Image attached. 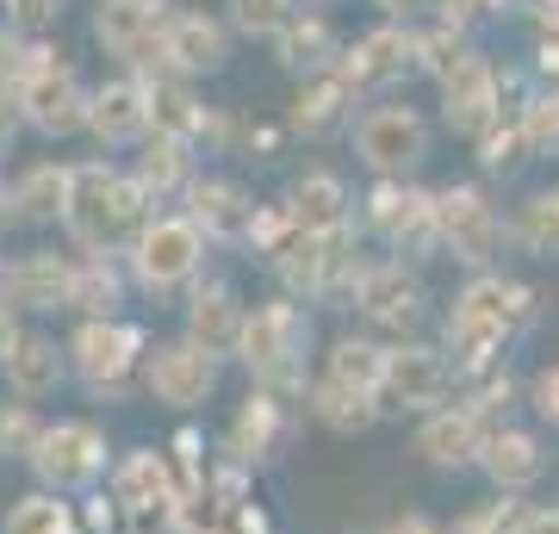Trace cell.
Wrapping results in <instances>:
<instances>
[{
	"label": "cell",
	"mask_w": 559,
	"mask_h": 534,
	"mask_svg": "<svg viewBox=\"0 0 559 534\" xmlns=\"http://www.w3.org/2000/svg\"><path fill=\"white\" fill-rule=\"evenodd\" d=\"M336 75L348 81V94L355 99L399 87L404 75H417V32L399 25V20H380L373 32H360V38L336 57Z\"/></svg>",
	"instance_id": "obj_15"
},
{
	"label": "cell",
	"mask_w": 559,
	"mask_h": 534,
	"mask_svg": "<svg viewBox=\"0 0 559 534\" xmlns=\"http://www.w3.org/2000/svg\"><path fill=\"white\" fill-rule=\"evenodd\" d=\"M156 218V205L138 180L112 162H69V205L62 230L75 242V256H124V242Z\"/></svg>",
	"instance_id": "obj_2"
},
{
	"label": "cell",
	"mask_w": 559,
	"mask_h": 534,
	"mask_svg": "<svg viewBox=\"0 0 559 534\" xmlns=\"http://www.w3.org/2000/svg\"><path fill=\"white\" fill-rule=\"evenodd\" d=\"M491 485H498V497H522L535 491L540 473H547V454H540V441L528 436V429H516V423H498V429H485L479 441V460H473Z\"/></svg>",
	"instance_id": "obj_22"
},
{
	"label": "cell",
	"mask_w": 559,
	"mask_h": 534,
	"mask_svg": "<svg viewBox=\"0 0 559 534\" xmlns=\"http://www.w3.org/2000/svg\"><path fill=\"white\" fill-rule=\"evenodd\" d=\"M143 94H150V131L156 138H180V143H193V150L224 138V119L193 94V81L156 75V81H143Z\"/></svg>",
	"instance_id": "obj_20"
},
{
	"label": "cell",
	"mask_w": 559,
	"mask_h": 534,
	"mask_svg": "<svg viewBox=\"0 0 559 534\" xmlns=\"http://www.w3.org/2000/svg\"><path fill=\"white\" fill-rule=\"evenodd\" d=\"M342 305L360 311L373 330H392L399 342H411V330H417L423 311H429V293H423V280L411 274L404 261H360L355 286H348Z\"/></svg>",
	"instance_id": "obj_13"
},
{
	"label": "cell",
	"mask_w": 559,
	"mask_h": 534,
	"mask_svg": "<svg viewBox=\"0 0 559 534\" xmlns=\"http://www.w3.org/2000/svg\"><path fill=\"white\" fill-rule=\"evenodd\" d=\"M180 218L193 224L205 237V249L212 242H230V249H242V230H249V212H255V199L242 193L237 180H218V175H193V187L180 193Z\"/></svg>",
	"instance_id": "obj_21"
},
{
	"label": "cell",
	"mask_w": 559,
	"mask_h": 534,
	"mask_svg": "<svg viewBox=\"0 0 559 534\" xmlns=\"http://www.w3.org/2000/svg\"><path fill=\"white\" fill-rule=\"evenodd\" d=\"M535 75L547 81V87H559V38H540L535 44Z\"/></svg>",
	"instance_id": "obj_50"
},
{
	"label": "cell",
	"mask_w": 559,
	"mask_h": 534,
	"mask_svg": "<svg viewBox=\"0 0 559 534\" xmlns=\"http://www.w3.org/2000/svg\"><path fill=\"white\" fill-rule=\"evenodd\" d=\"M473 57H479L473 32H454V25H429V32H417V75H429L436 87L441 81H454Z\"/></svg>",
	"instance_id": "obj_36"
},
{
	"label": "cell",
	"mask_w": 559,
	"mask_h": 534,
	"mask_svg": "<svg viewBox=\"0 0 559 534\" xmlns=\"http://www.w3.org/2000/svg\"><path fill=\"white\" fill-rule=\"evenodd\" d=\"M0 7H7V25H13L20 38H44V32L62 20L69 0H0Z\"/></svg>",
	"instance_id": "obj_46"
},
{
	"label": "cell",
	"mask_w": 559,
	"mask_h": 534,
	"mask_svg": "<svg viewBox=\"0 0 559 534\" xmlns=\"http://www.w3.org/2000/svg\"><path fill=\"white\" fill-rule=\"evenodd\" d=\"M20 50H25V38L13 32V25H0V75H13V69H20Z\"/></svg>",
	"instance_id": "obj_53"
},
{
	"label": "cell",
	"mask_w": 559,
	"mask_h": 534,
	"mask_svg": "<svg viewBox=\"0 0 559 534\" xmlns=\"http://www.w3.org/2000/svg\"><path fill=\"white\" fill-rule=\"evenodd\" d=\"M380 534H448V529H436L429 515H417V510H411V515H392V522H385Z\"/></svg>",
	"instance_id": "obj_52"
},
{
	"label": "cell",
	"mask_w": 559,
	"mask_h": 534,
	"mask_svg": "<svg viewBox=\"0 0 559 534\" xmlns=\"http://www.w3.org/2000/svg\"><path fill=\"white\" fill-rule=\"evenodd\" d=\"M535 20H540V38H559V0H540Z\"/></svg>",
	"instance_id": "obj_55"
},
{
	"label": "cell",
	"mask_w": 559,
	"mask_h": 534,
	"mask_svg": "<svg viewBox=\"0 0 559 534\" xmlns=\"http://www.w3.org/2000/svg\"><path fill=\"white\" fill-rule=\"evenodd\" d=\"M280 143H286L280 124H255V131H249V150H261V156H280Z\"/></svg>",
	"instance_id": "obj_54"
},
{
	"label": "cell",
	"mask_w": 559,
	"mask_h": 534,
	"mask_svg": "<svg viewBox=\"0 0 559 534\" xmlns=\"http://www.w3.org/2000/svg\"><path fill=\"white\" fill-rule=\"evenodd\" d=\"M44 441V416L38 404H0V460H32Z\"/></svg>",
	"instance_id": "obj_41"
},
{
	"label": "cell",
	"mask_w": 559,
	"mask_h": 534,
	"mask_svg": "<svg viewBox=\"0 0 559 534\" xmlns=\"http://www.w3.org/2000/svg\"><path fill=\"white\" fill-rule=\"evenodd\" d=\"M0 534H81V529H75V510H69L62 497L32 491V497H20V503L7 510V529Z\"/></svg>",
	"instance_id": "obj_38"
},
{
	"label": "cell",
	"mask_w": 559,
	"mask_h": 534,
	"mask_svg": "<svg viewBox=\"0 0 559 534\" xmlns=\"http://www.w3.org/2000/svg\"><path fill=\"white\" fill-rule=\"evenodd\" d=\"M293 237H299V230L286 218V205H255V212H249V230H242V249H255V256L274 261Z\"/></svg>",
	"instance_id": "obj_42"
},
{
	"label": "cell",
	"mask_w": 559,
	"mask_h": 534,
	"mask_svg": "<svg viewBox=\"0 0 559 534\" xmlns=\"http://www.w3.org/2000/svg\"><path fill=\"white\" fill-rule=\"evenodd\" d=\"M510 237H516L528 256H559V193H528L522 199Z\"/></svg>",
	"instance_id": "obj_37"
},
{
	"label": "cell",
	"mask_w": 559,
	"mask_h": 534,
	"mask_svg": "<svg viewBox=\"0 0 559 534\" xmlns=\"http://www.w3.org/2000/svg\"><path fill=\"white\" fill-rule=\"evenodd\" d=\"M274 57H280V69L286 75H323V69H336V57H342V38H336V25L323 20L318 7H299L293 20L274 32Z\"/></svg>",
	"instance_id": "obj_28"
},
{
	"label": "cell",
	"mask_w": 559,
	"mask_h": 534,
	"mask_svg": "<svg viewBox=\"0 0 559 534\" xmlns=\"http://www.w3.org/2000/svg\"><path fill=\"white\" fill-rule=\"evenodd\" d=\"M436 249H448L466 274H491L503 249V218L485 187H473V180L436 187Z\"/></svg>",
	"instance_id": "obj_6"
},
{
	"label": "cell",
	"mask_w": 559,
	"mask_h": 534,
	"mask_svg": "<svg viewBox=\"0 0 559 534\" xmlns=\"http://www.w3.org/2000/svg\"><path fill=\"white\" fill-rule=\"evenodd\" d=\"M522 143H528V156H559V87H540V94L522 99Z\"/></svg>",
	"instance_id": "obj_39"
},
{
	"label": "cell",
	"mask_w": 559,
	"mask_h": 534,
	"mask_svg": "<svg viewBox=\"0 0 559 534\" xmlns=\"http://www.w3.org/2000/svg\"><path fill=\"white\" fill-rule=\"evenodd\" d=\"M0 373H7V392L20 397V404H44V397H57V385L69 379V360H62V348L44 336V330H20L13 355L0 360Z\"/></svg>",
	"instance_id": "obj_27"
},
{
	"label": "cell",
	"mask_w": 559,
	"mask_h": 534,
	"mask_svg": "<svg viewBox=\"0 0 559 534\" xmlns=\"http://www.w3.org/2000/svg\"><path fill=\"white\" fill-rule=\"evenodd\" d=\"M454 392V367L436 342H385V373H380V411H441Z\"/></svg>",
	"instance_id": "obj_14"
},
{
	"label": "cell",
	"mask_w": 559,
	"mask_h": 534,
	"mask_svg": "<svg viewBox=\"0 0 559 534\" xmlns=\"http://www.w3.org/2000/svg\"><path fill=\"white\" fill-rule=\"evenodd\" d=\"M436 25H454V32H473V20L485 13V0H436Z\"/></svg>",
	"instance_id": "obj_48"
},
{
	"label": "cell",
	"mask_w": 559,
	"mask_h": 534,
	"mask_svg": "<svg viewBox=\"0 0 559 534\" xmlns=\"http://www.w3.org/2000/svg\"><path fill=\"white\" fill-rule=\"evenodd\" d=\"M69 274H75V256H57V249H32L7 268V298L13 311H69Z\"/></svg>",
	"instance_id": "obj_26"
},
{
	"label": "cell",
	"mask_w": 559,
	"mask_h": 534,
	"mask_svg": "<svg viewBox=\"0 0 559 534\" xmlns=\"http://www.w3.org/2000/svg\"><path fill=\"white\" fill-rule=\"evenodd\" d=\"M162 491H168V466H162V454H156V448H138V454L119 466V503L150 510Z\"/></svg>",
	"instance_id": "obj_40"
},
{
	"label": "cell",
	"mask_w": 559,
	"mask_h": 534,
	"mask_svg": "<svg viewBox=\"0 0 559 534\" xmlns=\"http://www.w3.org/2000/svg\"><path fill=\"white\" fill-rule=\"evenodd\" d=\"M162 57H168V75H180V81L218 75L224 62H230V25L212 20V13H193V7H168Z\"/></svg>",
	"instance_id": "obj_18"
},
{
	"label": "cell",
	"mask_w": 559,
	"mask_h": 534,
	"mask_svg": "<svg viewBox=\"0 0 559 534\" xmlns=\"http://www.w3.org/2000/svg\"><path fill=\"white\" fill-rule=\"evenodd\" d=\"M13 94H20V124L38 138H75L81 112H87V81L75 62H62L44 38H25L20 69H13Z\"/></svg>",
	"instance_id": "obj_4"
},
{
	"label": "cell",
	"mask_w": 559,
	"mask_h": 534,
	"mask_svg": "<svg viewBox=\"0 0 559 534\" xmlns=\"http://www.w3.org/2000/svg\"><path fill=\"white\" fill-rule=\"evenodd\" d=\"M305 348H311V317L299 298H261L255 311H242L237 360L255 373V392H305Z\"/></svg>",
	"instance_id": "obj_3"
},
{
	"label": "cell",
	"mask_w": 559,
	"mask_h": 534,
	"mask_svg": "<svg viewBox=\"0 0 559 534\" xmlns=\"http://www.w3.org/2000/svg\"><path fill=\"white\" fill-rule=\"evenodd\" d=\"M305 404H311V416H318L330 436H360V429H373V423L385 416L373 392H355V385H330V379H318V385L305 392Z\"/></svg>",
	"instance_id": "obj_34"
},
{
	"label": "cell",
	"mask_w": 559,
	"mask_h": 534,
	"mask_svg": "<svg viewBox=\"0 0 559 534\" xmlns=\"http://www.w3.org/2000/svg\"><path fill=\"white\" fill-rule=\"evenodd\" d=\"M348 187H342V175H330V168H305L299 180H293V193H286V218H293V230L299 237H318V230H342L348 224Z\"/></svg>",
	"instance_id": "obj_30"
},
{
	"label": "cell",
	"mask_w": 559,
	"mask_h": 534,
	"mask_svg": "<svg viewBox=\"0 0 559 534\" xmlns=\"http://www.w3.org/2000/svg\"><path fill=\"white\" fill-rule=\"evenodd\" d=\"M355 119V94H348V81L336 69H323V75H305L299 94H293V112H286V131H299V138H330L342 124Z\"/></svg>",
	"instance_id": "obj_29"
},
{
	"label": "cell",
	"mask_w": 559,
	"mask_h": 534,
	"mask_svg": "<svg viewBox=\"0 0 559 534\" xmlns=\"http://www.w3.org/2000/svg\"><path fill=\"white\" fill-rule=\"evenodd\" d=\"M124 175L150 193V205H168V199H180L187 187H193V175H200V150L180 143V138H156V131H150V138L138 143V162H131Z\"/></svg>",
	"instance_id": "obj_25"
},
{
	"label": "cell",
	"mask_w": 559,
	"mask_h": 534,
	"mask_svg": "<svg viewBox=\"0 0 559 534\" xmlns=\"http://www.w3.org/2000/svg\"><path fill=\"white\" fill-rule=\"evenodd\" d=\"M528 156V143H522V124H516V112H503L491 131L479 138V162L498 175V168H516V162Z\"/></svg>",
	"instance_id": "obj_44"
},
{
	"label": "cell",
	"mask_w": 559,
	"mask_h": 534,
	"mask_svg": "<svg viewBox=\"0 0 559 534\" xmlns=\"http://www.w3.org/2000/svg\"><path fill=\"white\" fill-rule=\"evenodd\" d=\"M124 286H131V274L119 268V256H75V274H69V311L75 317H119Z\"/></svg>",
	"instance_id": "obj_31"
},
{
	"label": "cell",
	"mask_w": 559,
	"mask_h": 534,
	"mask_svg": "<svg viewBox=\"0 0 559 534\" xmlns=\"http://www.w3.org/2000/svg\"><path fill=\"white\" fill-rule=\"evenodd\" d=\"M13 224V199H7V180H0V230Z\"/></svg>",
	"instance_id": "obj_58"
},
{
	"label": "cell",
	"mask_w": 559,
	"mask_h": 534,
	"mask_svg": "<svg viewBox=\"0 0 559 534\" xmlns=\"http://www.w3.org/2000/svg\"><path fill=\"white\" fill-rule=\"evenodd\" d=\"M237 336H242V298L230 293L224 280L193 286V298H187V342L205 348V355L224 367V360L237 355Z\"/></svg>",
	"instance_id": "obj_24"
},
{
	"label": "cell",
	"mask_w": 559,
	"mask_h": 534,
	"mask_svg": "<svg viewBox=\"0 0 559 534\" xmlns=\"http://www.w3.org/2000/svg\"><path fill=\"white\" fill-rule=\"evenodd\" d=\"M355 268H360L355 224L318 230V237H293L274 256V274H280V286H286V298H348Z\"/></svg>",
	"instance_id": "obj_8"
},
{
	"label": "cell",
	"mask_w": 559,
	"mask_h": 534,
	"mask_svg": "<svg viewBox=\"0 0 559 534\" xmlns=\"http://www.w3.org/2000/svg\"><path fill=\"white\" fill-rule=\"evenodd\" d=\"M528 404H535L540 423H554V429H559V360L535 373V385H528Z\"/></svg>",
	"instance_id": "obj_47"
},
{
	"label": "cell",
	"mask_w": 559,
	"mask_h": 534,
	"mask_svg": "<svg viewBox=\"0 0 559 534\" xmlns=\"http://www.w3.org/2000/svg\"><path fill=\"white\" fill-rule=\"evenodd\" d=\"M106 454H112V448H106L100 423H87V416H62V423H44L38 454L25 460V466L38 473V485L50 497H75V491H87V485H100Z\"/></svg>",
	"instance_id": "obj_11"
},
{
	"label": "cell",
	"mask_w": 559,
	"mask_h": 534,
	"mask_svg": "<svg viewBox=\"0 0 559 534\" xmlns=\"http://www.w3.org/2000/svg\"><path fill=\"white\" fill-rule=\"evenodd\" d=\"M81 131L100 143V150H124V143L150 138V94L143 81L112 75L100 87H87V112H81Z\"/></svg>",
	"instance_id": "obj_17"
},
{
	"label": "cell",
	"mask_w": 559,
	"mask_h": 534,
	"mask_svg": "<svg viewBox=\"0 0 559 534\" xmlns=\"http://www.w3.org/2000/svg\"><path fill=\"white\" fill-rule=\"evenodd\" d=\"M373 7H380L385 20H399V25H404V13H411V7H417V0H373Z\"/></svg>",
	"instance_id": "obj_56"
},
{
	"label": "cell",
	"mask_w": 559,
	"mask_h": 534,
	"mask_svg": "<svg viewBox=\"0 0 559 534\" xmlns=\"http://www.w3.org/2000/svg\"><path fill=\"white\" fill-rule=\"evenodd\" d=\"M293 13H299V0H230V25L249 38H274Z\"/></svg>",
	"instance_id": "obj_43"
},
{
	"label": "cell",
	"mask_w": 559,
	"mask_h": 534,
	"mask_svg": "<svg viewBox=\"0 0 559 534\" xmlns=\"http://www.w3.org/2000/svg\"><path fill=\"white\" fill-rule=\"evenodd\" d=\"M143 355H150V336L138 323H124V317H81L69 348H62L69 373L81 379V392H94V397L131 392V379L143 373Z\"/></svg>",
	"instance_id": "obj_5"
},
{
	"label": "cell",
	"mask_w": 559,
	"mask_h": 534,
	"mask_svg": "<svg viewBox=\"0 0 559 534\" xmlns=\"http://www.w3.org/2000/svg\"><path fill=\"white\" fill-rule=\"evenodd\" d=\"M205 268V237L180 212H156L138 237L124 242V274L138 280L143 293H175L193 286Z\"/></svg>",
	"instance_id": "obj_7"
},
{
	"label": "cell",
	"mask_w": 559,
	"mask_h": 534,
	"mask_svg": "<svg viewBox=\"0 0 559 534\" xmlns=\"http://www.w3.org/2000/svg\"><path fill=\"white\" fill-rule=\"evenodd\" d=\"M299 7H305V0H299ZM311 7H323V0H311Z\"/></svg>",
	"instance_id": "obj_59"
},
{
	"label": "cell",
	"mask_w": 559,
	"mask_h": 534,
	"mask_svg": "<svg viewBox=\"0 0 559 534\" xmlns=\"http://www.w3.org/2000/svg\"><path fill=\"white\" fill-rule=\"evenodd\" d=\"M479 441H485V423L466 404H441L417 423V454L436 466V473H460L479 460Z\"/></svg>",
	"instance_id": "obj_23"
},
{
	"label": "cell",
	"mask_w": 559,
	"mask_h": 534,
	"mask_svg": "<svg viewBox=\"0 0 559 534\" xmlns=\"http://www.w3.org/2000/svg\"><path fill=\"white\" fill-rule=\"evenodd\" d=\"M162 32H168V0H100L94 7V38H100L106 57L124 62L131 81L168 75Z\"/></svg>",
	"instance_id": "obj_10"
},
{
	"label": "cell",
	"mask_w": 559,
	"mask_h": 534,
	"mask_svg": "<svg viewBox=\"0 0 559 534\" xmlns=\"http://www.w3.org/2000/svg\"><path fill=\"white\" fill-rule=\"evenodd\" d=\"M13 224H62V205H69V162H32L13 187Z\"/></svg>",
	"instance_id": "obj_32"
},
{
	"label": "cell",
	"mask_w": 559,
	"mask_h": 534,
	"mask_svg": "<svg viewBox=\"0 0 559 534\" xmlns=\"http://www.w3.org/2000/svg\"><path fill=\"white\" fill-rule=\"evenodd\" d=\"M13 342H20V311H13V298L0 293V360L13 355Z\"/></svg>",
	"instance_id": "obj_51"
},
{
	"label": "cell",
	"mask_w": 559,
	"mask_h": 534,
	"mask_svg": "<svg viewBox=\"0 0 559 534\" xmlns=\"http://www.w3.org/2000/svg\"><path fill=\"white\" fill-rule=\"evenodd\" d=\"M535 286L522 280H503V274H473L460 286L454 311L441 317V355L454 367V379L479 373V367H498L503 348L535 323Z\"/></svg>",
	"instance_id": "obj_1"
},
{
	"label": "cell",
	"mask_w": 559,
	"mask_h": 534,
	"mask_svg": "<svg viewBox=\"0 0 559 534\" xmlns=\"http://www.w3.org/2000/svg\"><path fill=\"white\" fill-rule=\"evenodd\" d=\"M360 224L404 261L436 256V187L417 180H373L360 199Z\"/></svg>",
	"instance_id": "obj_9"
},
{
	"label": "cell",
	"mask_w": 559,
	"mask_h": 534,
	"mask_svg": "<svg viewBox=\"0 0 559 534\" xmlns=\"http://www.w3.org/2000/svg\"><path fill=\"white\" fill-rule=\"evenodd\" d=\"M20 138V94H13V75H0V150Z\"/></svg>",
	"instance_id": "obj_49"
},
{
	"label": "cell",
	"mask_w": 559,
	"mask_h": 534,
	"mask_svg": "<svg viewBox=\"0 0 559 534\" xmlns=\"http://www.w3.org/2000/svg\"><path fill=\"white\" fill-rule=\"evenodd\" d=\"M441 119H448V131H454V138L479 143L485 131L503 119L498 62H491V57H473L454 81H441Z\"/></svg>",
	"instance_id": "obj_19"
},
{
	"label": "cell",
	"mask_w": 559,
	"mask_h": 534,
	"mask_svg": "<svg viewBox=\"0 0 559 534\" xmlns=\"http://www.w3.org/2000/svg\"><path fill=\"white\" fill-rule=\"evenodd\" d=\"M0 156H7V150H0Z\"/></svg>",
	"instance_id": "obj_60"
},
{
	"label": "cell",
	"mask_w": 559,
	"mask_h": 534,
	"mask_svg": "<svg viewBox=\"0 0 559 534\" xmlns=\"http://www.w3.org/2000/svg\"><path fill=\"white\" fill-rule=\"evenodd\" d=\"M280 436H286V404H280L274 392H249L237 423H230V454H237L242 466H255V460H267L280 448Z\"/></svg>",
	"instance_id": "obj_33"
},
{
	"label": "cell",
	"mask_w": 559,
	"mask_h": 534,
	"mask_svg": "<svg viewBox=\"0 0 559 534\" xmlns=\"http://www.w3.org/2000/svg\"><path fill=\"white\" fill-rule=\"evenodd\" d=\"M380 373H385V342L373 336H336L323 355V379L330 385H355V392L380 397Z\"/></svg>",
	"instance_id": "obj_35"
},
{
	"label": "cell",
	"mask_w": 559,
	"mask_h": 534,
	"mask_svg": "<svg viewBox=\"0 0 559 534\" xmlns=\"http://www.w3.org/2000/svg\"><path fill=\"white\" fill-rule=\"evenodd\" d=\"M355 156L373 168V180H411L429 156V124L417 106H367L355 119Z\"/></svg>",
	"instance_id": "obj_12"
},
{
	"label": "cell",
	"mask_w": 559,
	"mask_h": 534,
	"mask_svg": "<svg viewBox=\"0 0 559 534\" xmlns=\"http://www.w3.org/2000/svg\"><path fill=\"white\" fill-rule=\"evenodd\" d=\"M454 534H522V503L516 497H491L473 515H460Z\"/></svg>",
	"instance_id": "obj_45"
},
{
	"label": "cell",
	"mask_w": 559,
	"mask_h": 534,
	"mask_svg": "<svg viewBox=\"0 0 559 534\" xmlns=\"http://www.w3.org/2000/svg\"><path fill=\"white\" fill-rule=\"evenodd\" d=\"M522 7H535V0H485V13H522Z\"/></svg>",
	"instance_id": "obj_57"
},
{
	"label": "cell",
	"mask_w": 559,
	"mask_h": 534,
	"mask_svg": "<svg viewBox=\"0 0 559 534\" xmlns=\"http://www.w3.org/2000/svg\"><path fill=\"white\" fill-rule=\"evenodd\" d=\"M218 360L205 355V348H193V342H156L150 355H143V385H150V397L156 404H168V411H205L212 404V392H218Z\"/></svg>",
	"instance_id": "obj_16"
}]
</instances>
